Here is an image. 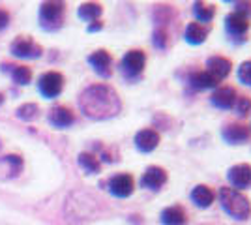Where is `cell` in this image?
Wrapping results in <instances>:
<instances>
[{
	"label": "cell",
	"mask_w": 251,
	"mask_h": 225,
	"mask_svg": "<svg viewBox=\"0 0 251 225\" xmlns=\"http://www.w3.org/2000/svg\"><path fill=\"white\" fill-rule=\"evenodd\" d=\"M79 107L90 120H109L122 111V101L113 86L98 83L86 86L79 96Z\"/></svg>",
	"instance_id": "1"
},
{
	"label": "cell",
	"mask_w": 251,
	"mask_h": 225,
	"mask_svg": "<svg viewBox=\"0 0 251 225\" xmlns=\"http://www.w3.org/2000/svg\"><path fill=\"white\" fill-rule=\"evenodd\" d=\"M220 203L223 210L234 218V220H248L251 214V204L246 195H242L234 188H221L220 190Z\"/></svg>",
	"instance_id": "2"
},
{
	"label": "cell",
	"mask_w": 251,
	"mask_h": 225,
	"mask_svg": "<svg viewBox=\"0 0 251 225\" xmlns=\"http://www.w3.org/2000/svg\"><path fill=\"white\" fill-rule=\"evenodd\" d=\"M64 13H66L64 2H56V0L43 2L40 8V26L47 32L58 30L64 23Z\"/></svg>",
	"instance_id": "3"
},
{
	"label": "cell",
	"mask_w": 251,
	"mask_h": 225,
	"mask_svg": "<svg viewBox=\"0 0 251 225\" xmlns=\"http://www.w3.org/2000/svg\"><path fill=\"white\" fill-rule=\"evenodd\" d=\"M147 66V54L141 49H131L120 60V72L127 81H137Z\"/></svg>",
	"instance_id": "4"
},
{
	"label": "cell",
	"mask_w": 251,
	"mask_h": 225,
	"mask_svg": "<svg viewBox=\"0 0 251 225\" xmlns=\"http://www.w3.org/2000/svg\"><path fill=\"white\" fill-rule=\"evenodd\" d=\"M38 90L43 98L54 100L62 94L64 90V75L58 72H45L38 79Z\"/></svg>",
	"instance_id": "5"
},
{
	"label": "cell",
	"mask_w": 251,
	"mask_h": 225,
	"mask_svg": "<svg viewBox=\"0 0 251 225\" xmlns=\"http://www.w3.org/2000/svg\"><path fill=\"white\" fill-rule=\"evenodd\" d=\"M250 26H251L250 17L242 15L238 11H232V13H229V15L225 17V30H227V34H229L232 40H236V42L244 40V36L250 30Z\"/></svg>",
	"instance_id": "6"
},
{
	"label": "cell",
	"mask_w": 251,
	"mask_h": 225,
	"mask_svg": "<svg viewBox=\"0 0 251 225\" xmlns=\"http://www.w3.org/2000/svg\"><path fill=\"white\" fill-rule=\"evenodd\" d=\"M10 51L13 56H19V58H38L43 53L42 47L34 42V40L26 38V36L15 38L10 45Z\"/></svg>",
	"instance_id": "7"
},
{
	"label": "cell",
	"mask_w": 251,
	"mask_h": 225,
	"mask_svg": "<svg viewBox=\"0 0 251 225\" xmlns=\"http://www.w3.org/2000/svg\"><path fill=\"white\" fill-rule=\"evenodd\" d=\"M133 190H135V180L129 173H118L115 176H111V180H109V192L118 199L129 197Z\"/></svg>",
	"instance_id": "8"
},
{
	"label": "cell",
	"mask_w": 251,
	"mask_h": 225,
	"mask_svg": "<svg viewBox=\"0 0 251 225\" xmlns=\"http://www.w3.org/2000/svg\"><path fill=\"white\" fill-rule=\"evenodd\" d=\"M227 178L234 190H248L251 188V165L250 163L232 165L227 173Z\"/></svg>",
	"instance_id": "9"
},
{
	"label": "cell",
	"mask_w": 251,
	"mask_h": 225,
	"mask_svg": "<svg viewBox=\"0 0 251 225\" xmlns=\"http://www.w3.org/2000/svg\"><path fill=\"white\" fill-rule=\"evenodd\" d=\"M165 182H167V171L159 165H150L143 175V178H141V186L147 188V190H152V192L161 190L165 186Z\"/></svg>",
	"instance_id": "10"
},
{
	"label": "cell",
	"mask_w": 251,
	"mask_h": 225,
	"mask_svg": "<svg viewBox=\"0 0 251 225\" xmlns=\"http://www.w3.org/2000/svg\"><path fill=\"white\" fill-rule=\"evenodd\" d=\"M88 64L94 68V72L100 77H111V74H113V58H111V54H109V51H105V49H98V51H94V53L88 56Z\"/></svg>",
	"instance_id": "11"
},
{
	"label": "cell",
	"mask_w": 251,
	"mask_h": 225,
	"mask_svg": "<svg viewBox=\"0 0 251 225\" xmlns=\"http://www.w3.org/2000/svg\"><path fill=\"white\" fill-rule=\"evenodd\" d=\"M133 141H135V147L139 152L148 154V152L157 149V145H159V133L152 128H145L141 129V131H137Z\"/></svg>",
	"instance_id": "12"
},
{
	"label": "cell",
	"mask_w": 251,
	"mask_h": 225,
	"mask_svg": "<svg viewBox=\"0 0 251 225\" xmlns=\"http://www.w3.org/2000/svg\"><path fill=\"white\" fill-rule=\"evenodd\" d=\"M49 122H51V126L58 129L70 128L75 122V115L74 111L70 107H66V105H54L49 111Z\"/></svg>",
	"instance_id": "13"
},
{
	"label": "cell",
	"mask_w": 251,
	"mask_h": 225,
	"mask_svg": "<svg viewBox=\"0 0 251 225\" xmlns=\"http://www.w3.org/2000/svg\"><path fill=\"white\" fill-rule=\"evenodd\" d=\"M221 137L229 145H244L246 141L250 139V128L244 126V124H238V122L227 124L221 131Z\"/></svg>",
	"instance_id": "14"
},
{
	"label": "cell",
	"mask_w": 251,
	"mask_h": 225,
	"mask_svg": "<svg viewBox=\"0 0 251 225\" xmlns=\"http://www.w3.org/2000/svg\"><path fill=\"white\" fill-rule=\"evenodd\" d=\"M236 100H238V96H236V90H234L232 86H220V88L214 90V94H212V98H210L212 105L218 109L234 107Z\"/></svg>",
	"instance_id": "15"
},
{
	"label": "cell",
	"mask_w": 251,
	"mask_h": 225,
	"mask_svg": "<svg viewBox=\"0 0 251 225\" xmlns=\"http://www.w3.org/2000/svg\"><path fill=\"white\" fill-rule=\"evenodd\" d=\"M230 60L229 58H225V56H220V54H216V56H210L208 60H206V72H208L212 77H216L218 81H223L227 75L230 74Z\"/></svg>",
	"instance_id": "16"
},
{
	"label": "cell",
	"mask_w": 251,
	"mask_h": 225,
	"mask_svg": "<svg viewBox=\"0 0 251 225\" xmlns=\"http://www.w3.org/2000/svg\"><path fill=\"white\" fill-rule=\"evenodd\" d=\"M188 83L193 90H208V88H218L220 81L204 70V72H191L188 77Z\"/></svg>",
	"instance_id": "17"
},
{
	"label": "cell",
	"mask_w": 251,
	"mask_h": 225,
	"mask_svg": "<svg viewBox=\"0 0 251 225\" xmlns=\"http://www.w3.org/2000/svg\"><path fill=\"white\" fill-rule=\"evenodd\" d=\"M161 224L163 225H186L188 224V214L180 204H173L161 210Z\"/></svg>",
	"instance_id": "18"
},
{
	"label": "cell",
	"mask_w": 251,
	"mask_h": 225,
	"mask_svg": "<svg viewBox=\"0 0 251 225\" xmlns=\"http://www.w3.org/2000/svg\"><path fill=\"white\" fill-rule=\"evenodd\" d=\"M208 32L210 28L206 25H201V23H189L188 26H186V34H184V38H186V42L189 45H201V43L206 42V38H208Z\"/></svg>",
	"instance_id": "19"
},
{
	"label": "cell",
	"mask_w": 251,
	"mask_h": 225,
	"mask_svg": "<svg viewBox=\"0 0 251 225\" xmlns=\"http://www.w3.org/2000/svg\"><path fill=\"white\" fill-rule=\"evenodd\" d=\"M214 192L210 190L208 186H204V184H199V186H195L193 188V192H191V201L197 204L199 208H208L210 204L214 203Z\"/></svg>",
	"instance_id": "20"
},
{
	"label": "cell",
	"mask_w": 251,
	"mask_h": 225,
	"mask_svg": "<svg viewBox=\"0 0 251 225\" xmlns=\"http://www.w3.org/2000/svg\"><path fill=\"white\" fill-rule=\"evenodd\" d=\"M101 4H98V2H84L79 6V17L86 23H96L100 19V15H101Z\"/></svg>",
	"instance_id": "21"
},
{
	"label": "cell",
	"mask_w": 251,
	"mask_h": 225,
	"mask_svg": "<svg viewBox=\"0 0 251 225\" xmlns=\"http://www.w3.org/2000/svg\"><path fill=\"white\" fill-rule=\"evenodd\" d=\"M77 161H79V165H81L88 175H96V173L101 171L100 158H98L96 154H92V152H81L79 158H77Z\"/></svg>",
	"instance_id": "22"
},
{
	"label": "cell",
	"mask_w": 251,
	"mask_h": 225,
	"mask_svg": "<svg viewBox=\"0 0 251 225\" xmlns=\"http://www.w3.org/2000/svg\"><path fill=\"white\" fill-rule=\"evenodd\" d=\"M193 15L197 23L204 25V23H210L216 15V8L212 4H206V2H195L193 4Z\"/></svg>",
	"instance_id": "23"
},
{
	"label": "cell",
	"mask_w": 251,
	"mask_h": 225,
	"mask_svg": "<svg viewBox=\"0 0 251 225\" xmlns=\"http://www.w3.org/2000/svg\"><path fill=\"white\" fill-rule=\"evenodd\" d=\"M11 79L17 83V85H28L32 81V70L28 66H15L13 72H11Z\"/></svg>",
	"instance_id": "24"
},
{
	"label": "cell",
	"mask_w": 251,
	"mask_h": 225,
	"mask_svg": "<svg viewBox=\"0 0 251 225\" xmlns=\"http://www.w3.org/2000/svg\"><path fill=\"white\" fill-rule=\"evenodd\" d=\"M38 113H40V109H38V105L36 103H25V105H21V107L15 111V115H17V118H21V120H34V118L38 117Z\"/></svg>",
	"instance_id": "25"
},
{
	"label": "cell",
	"mask_w": 251,
	"mask_h": 225,
	"mask_svg": "<svg viewBox=\"0 0 251 225\" xmlns=\"http://www.w3.org/2000/svg\"><path fill=\"white\" fill-rule=\"evenodd\" d=\"M152 42L156 45L157 49H165L169 43V32L167 28H156L154 30V38H152Z\"/></svg>",
	"instance_id": "26"
},
{
	"label": "cell",
	"mask_w": 251,
	"mask_h": 225,
	"mask_svg": "<svg viewBox=\"0 0 251 225\" xmlns=\"http://www.w3.org/2000/svg\"><path fill=\"white\" fill-rule=\"evenodd\" d=\"M238 79L246 86H251V60H246V62L240 64V68H238Z\"/></svg>",
	"instance_id": "27"
},
{
	"label": "cell",
	"mask_w": 251,
	"mask_h": 225,
	"mask_svg": "<svg viewBox=\"0 0 251 225\" xmlns=\"http://www.w3.org/2000/svg\"><path fill=\"white\" fill-rule=\"evenodd\" d=\"M234 107H236V113H238L240 117H246L251 111V98H248V96L238 98L236 103H234Z\"/></svg>",
	"instance_id": "28"
},
{
	"label": "cell",
	"mask_w": 251,
	"mask_h": 225,
	"mask_svg": "<svg viewBox=\"0 0 251 225\" xmlns=\"http://www.w3.org/2000/svg\"><path fill=\"white\" fill-rule=\"evenodd\" d=\"M234 6H236L234 11H238V13L246 15V17L251 15V2H234Z\"/></svg>",
	"instance_id": "29"
},
{
	"label": "cell",
	"mask_w": 251,
	"mask_h": 225,
	"mask_svg": "<svg viewBox=\"0 0 251 225\" xmlns=\"http://www.w3.org/2000/svg\"><path fill=\"white\" fill-rule=\"evenodd\" d=\"M8 25H10V11L0 8V30H4Z\"/></svg>",
	"instance_id": "30"
},
{
	"label": "cell",
	"mask_w": 251,
	"mask_h": 225,
	"mask_svg": "<svg viewBox=\"0 0 251 225\" xmlns=\"http://www.w3.org/2000/svg\"><path fill=\"white\" fill-rule=\"evenodd\" d=\"M101 23L100 21H96V23H90V26H88V32H96V30H101Z\"/></svg>",
	"instance_id": "31"
}]
</instances>
